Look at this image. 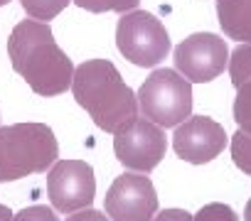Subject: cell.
<instances>
[{
	"label": "cell",
	"mask_w": 251,
	"mask_h": 221,
	"mask_svg": "<svg viewBox=\"0 0 251 221\" xmlns=\"http://www.w3.org/2000/svg\"><path fill=\"white\" fill-rule=\"evenodd\" d=\"M229 150H231L234 165L251 177V135L244 133V131H236L229 138Z\"/></svg>",
	"instance_id": "cell-14"
},
{
	"label": "cell",
	"mask_w": 251,
	"mask_h": 221,
	"mask_svg": "<svg viewBox=\"0 0 251 221\" xmlns=\"http://www.w3.org/2000/svg\"><path fill=\"white\" fill-rule=\"evenodd\" d=\"M8 57L13 69L37 96H59L72 88L74 64L54 42L52 27L47 22H18L8 40Z\"/></svg>",
	"instance_id": "cell-1"
},
{
	"label": "cell",
	"mask_w": 251,
	"mask_h": 221,
	"mask_svg": "<svg viewBox=\"0 0 251 221\" xmlns=\"http://www.w3.org/2000/svg\"><path fill=\"white\" fill-rule=\"evenodd\" d=\"M153 221H195V219H192V214H187L185 209H165V211L155 214Z\"/></svg>",
	"instance_id": "cell-18"
},
{
	"label": "cell",
	"mask_w": 251,
	"mask_h": 221,
	"mask_svg": "<svg viewBox=\"0 0 251 221\" xmlns=\"http://www.w3.org/2000/svg\"><path fill=\"white\" fill-rule=\"evenodd\" d=\"M10 3V0H0V5H8Z\"/></svg>",
	"instance_id": "cell-22"
},
{
	"label": "cell",
	"mask_w": 251,
	"mask_h": 221,
	"mask_svg": "<svg viewBox=\"0 0 251 221\" xmlns=\"http://www.w3.org/2000/svg\"><path fill=\"white\" fill-rule=\"evenodd\" d=\"M217 18L229 40L251 44V0H217Z\"/></svg>",
	"instance_id": "cell-12"
},
{
	"label": "cell",
	"mask_w": 251,
	"mask_h": 221,
	"mask_svg": "<svg viewBox=\"0 0 251 221\" xmlns=\"http://www.w3.org/2000/svg\"><path fill=\"white\" fill-rule=\"evenodd\" d=\"M69 3H72V0H20L23 10H25L32 20L47 22V25H50V20H54V18L62 13Z\"/></svg>",
	"instance_id": "cell-13"
},
{
	"label": "cell",
	"mask_w": 251,
	"mask_h": 221,
	"mask_svg": "<svg viewBox=\"0 0 251 221\" xmlns=\"http://www.w3.org/2000/svg\"><path fill=\"white\" fill-rule=\"evenodd\" d=\"M168 140L160 126L148 118H136L113 133V153L123 167L148 175L165 157Z\"/></svg>",
	"instance_id": "cell-6"
},
{
	"label": "cell",
	"mask_w": 251,
	"mask_h": 221,
	"mask_svg": "<svg viewBox=\"0 0 251 221\" xmlns=\"http://www.w3.org/2000/svg\"><path fill=\"white\" fill-rule=\"evenodd\" d=\"M229 76L236 88L234 98V121L239 131L251 135V44H239L229 52Z\"/></svg>",
	"instance_id": "cell-11"
},
{
	"label": "cell",
	"mask_w": 251,
	"mask_h": 221,
	"mask_svg": "<svg viewBox=\"0 0 251 221\" xmlns=\"http://www.w3.org/2000/svg\"><path fill=\"white\" fill-rule=\"evenodd\" d=\"M111 221H153L158 214V194L143 172H126L113 179L103 199Z\"/></svg>",
	"instance_id": "cell-9"
},
{
	"label": "cell",
	"mask_w": 251,
	"mask_h": 221,
	"mask_svg": "<svg viewBox=\"0 0 251 221\" xmlns=\"http://www.w3.org/2000/svg\"><path fill=\"white\" fill-rule=\"evenodd\" d=\"M192 219H195V221H239L236 211H234L229 204H222V201L204 204Z\"/></svg>",
	"instance_id": "cell-16"
},
{
	"label": "cell",
	"mask_w": 251,
	"mask_h": 221,
	"mask_svg": "<svg viewBox=\"0 0 251 221\" xmlns=\"http://www.w3.org/2000/svg\"><path fill=\"white\" fill-rule=\"evenodd\" d=\"M244 221H251V197L246 201V209H244Z\"/></svg>",
	"instance_id": "cell-21"
},
{
	"label": "cell",
	"mask_w": 251,
	"mask_h": 221,
	"mask_svg": "<svg viewBox=\"0 0 251 221\" xmlns=\"http://www.w3.org/2000/svg\"><path fill=\"white\" fill-rule=\"evenodd\" d=\"M59 145L45 123H15L0 128V182L47 172L57 162Z\"/></svg>",
	"instance_id": "cell-3"
},
{
	"label": "cell",
	"mask_w": 251,
	"mask_h": 221,
	"mask_svg": "<svg viewBox=\"0 0 251 221\" xmlns=\"http://www.w3.org/2000/svg\"><path fill=\"white\" fill-rule=\"evenodd\" d=\"M226 140H229V135L214 118L190 116L187 121H182L175 128L173 148H175L177 157H182L185 162L204 165V162H212L214 157H219Z\"/></svg>",
	"instance_id": "cell-10"
},
{
	"label": "cell",
	"mask_w": 251,
	"mask_h": 221,
	"mask_svg": "<svg viewBox=\"0 0 251 221\" xmlns=\"http://www.w3.org/2000/svg\"><path fill=\"white\" fill-rule=\"evenodd\" d=\"M72 93L106 133H116L138 118V96L108 59H89L79 64L74 69Z\"/></svg>",
	"instance_id": "cell-2"
},
{
	"label": "cell",
	"mask_w": 251,
	"mask_h": 221,
	"mask_svg": "<svg viewBox=\"0 0 251 221\" xmlns=\"http://www.w3.org/2000/svg\"><path fill=\"white\" fill-rule=\"evenodd\" d=\"M74 5L89 13H131L138 8L141 0H72Z\"/></svg>",
	"instance_id": "cell-15"
},
{
	"label": "cell",
	"mask_w": 251,
	"mask_h": 221,
	"mask_svg": "<svg viewBox=\"0 0 251 221\" xmlns=\"http://www.w3.org/2000/svg\"><path fill=\"white\" fill-rule=\"evenodd\" d=\"M13 221H59V219H57V214L50 206L35 204V206H25L23 211H18L13 216Z\"/></svg>",
	"instance_id": "cell-17"
},
{
	"label": "cell",
	"mask_w": 251,
	"mask_h": 221,
	"mask_svg": "<svg viewBox=\"0 0 251 221\" xmlns=\"http://www.w3.org/2000/svg\"><path fill=\"white\" fill-rule=\"evenodd\" d=\"M13 216H15V214H13L5 204H0V221H13Z\"/></svg>",
	"instance_id": "cell-20"
},
{
	"label": "cell",
	"mask_w": 251,
	"mask_h": 221,
	"mask_svg": "<svg viewBox=\"0 0 251 221\" xmlns=\"http://www.w3.org/2000/svg\"><path fill=\"white\" fill-rule=\"evenodd\" d=\"M47 194L62 214L89 209L96 197L94 167L84 160H57L47 172Z\"/></svg>",
	"instance_id": "cell-8"
},
{
	"label": "cell",
	"mask_w": 251,
	"mask_h": 221,
	"mask_svg": "<svg viewBox=\"0 0 251 221\" xmlns=\"http://www.w3.org/2000/svg\"><path fill=\"white\" fill-rule=\"evenodd\" d=\"M67 221H111V219L96 209H79L72 216H67Z\"/></svg>",
	"instance_id": "cell-19"
},
{
	"label": "cell",
	"mask_w": 251,
	"mask_h": 221,
	"mask_svg": "<svg viewBox=\"0 0 251 221\" xmlns=\"http://www.w3.org/2000/svg\"><path fill=\"white\" fill-rule=\"evenodd\" d=\"M116 47L136 66H158L170 52V35L153 13L131 10L116 25Z\"/></svg>",
	"instance_id": "cell-5"
},
{
	"label": "cell",
	"mask_w": 251,
	"mask_h": 221,
	"mask_svg": "<svg viewBox=\"0 0 251 221\" xmlns=\"http://www.w3.org/2000/svg\"><path fill=\"white\" fill-rule=\"evenodd\" d=\"M136 96L143 116L160 128H177L192 116V84L177 69H155Z\"/></svg>",
	"instance_id": "cell-4"
},
{
	"label": "cell",
	"mask_w": 251,
	"mask_h": 221,
	"mask_svg": "<svg viewBox=\"0 0 251 221\" xmlns=\"http://www.w3.org/2000/svg\"><path fill=\"white\" fill-rule=\"evenodd\" d=\"M173 59L190 84H207L229 66V47L214 32H195L175 47Z\"/></svg>",
	"instance_id": "cell-7"
}]
</instances>
